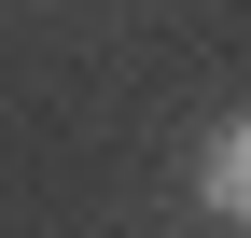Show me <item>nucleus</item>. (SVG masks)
Returning a JSON list of instances; mask_svg holds the SVG:
<instances>
[{
  "instance_id": "1",
  "label": "nucleus",
  "mask_w": 251,
  "mask_h": 238,
  "mask_svg": "<svg viewBox=\"0 0 251 238\" xmlns=\"http://www.w3.org/2000/svg\"><path fill=\"white\" fill-rule=\"evenodd\" d=\"M196 196H209V224H251V112H224V126H209Z\"/></svg>"
}]
</instances>
